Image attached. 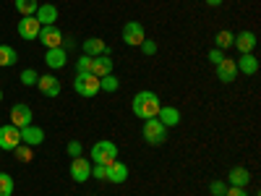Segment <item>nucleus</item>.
<instances>
[{"instance_id": "obj_4", "label": "nucleus", "mask_w": 261, "mask_h": 196, "mask_svg": "<svg viewBox=\"0 0 261 196\" xmlns=\"http://www.w3.org/2000/svg\"><path fill=\"white\" fill-rule=\"evenodd\" d=\"M73 89L81 97H97L99 94V76H94V74H76Z\"/></svg>"}, {"instance_id": "obj_20", "label": "nucleus", "mask_w": 261, "mask_h": 196, "mask_svg": "<svg viewBox=\"0 0 261 196\" xmlns=\"http://www.w3.org/2000/svg\"><path fill=\"white\" fill-rule=\"evenodd\" d=\"M45 63L50 68H63V65L68 63V53H65V47H53V50H47Z\"/></svg>"}, {"instance_id": "obj_28", "label": "nucleus", "mask_w": 261, "mask_h": 196, "mask_svg": "<svg viewBox=\"0 0 261 196\" xmlns=\"http://www.w3.org/2000/svg\"><path fill=\"white\" fill-rule=\"evenodd\" d=\"M13 155H16V160H21V162H32V146H29V144H18V146L13 149Z\"/></svg>"}, {"instance_id": "obj_33", "label": "nucleus", "mask_w": 261, "mask_h": 196, "mask_svg": "<svg viewBox=\"0 0 261 196\" xmlns=\"http://www.w3.org/2000/svg\"><path fill=\"white\" fill-rule=\"evenodd\" d=\"M68 155H71V160L73 157H81L84 155V144L81 141H68Z\"/></svg>"}, {"instance_id": "obj_38", "label": "nucleus", "mask_w": 261, "mask_h": 196, "mask_svg": "<svg viewBox=\"0 0 261 196\" xmlns=\"http://www.w3.org/2000/svg\"><path fill=\"white\" fill-rule=\"evenodd\" d=\"M0 102H3V92H0Z\"/></svg>"}, {"instance_id": "obj_3", "label": "nucleus", "mask_w": 261, "mask_h": 196, "mask_svg": "<svg viewBox=\"0 0 261 196\" xmlns=\"http://www.w3.org/2000/svg\"><path fill=\"white\" fill-rule=\"evenodd\" d=\"M89 155H92V162L94 165H110V162L118 160V146L113 141H97L92 146Z\"/></svg>"}, {"instance_id": "obj_6", "label": "nucleus", "mask_w": 261, "mask_h": 196, "mask_svg": "<svg viewBox=\"0 0 261 196\" xmlns=\"http://www.w3.org/2000/svg\"><path fill=\"white\" fill-rule=\"evenodd\" d=\"M18 37L21 39H27V42H32V39H37L39 37V32H42V24L37 21V16H21V21H18Z\"/></svg>"}, {"instance_id": "obj_10", "label": "nucleus", "mask_w": 261, "mask_h": 196, "mask_svg": "<svg viewBox=\"0 0 261 196\" xmlns=\"http://www.w3.org/2000/svg\"><path fill=\"white\" fill-rule=\"evenodd\" d=\"M37 39H39L47 50H53V47H63V32H60L58 27H42V32H39Z\"/></svg>"}, {"instance_id": "obj_27", "label": "nucleus", "mask_w": 261, "mask_h": 196, "mask_svg": "<svg viewBox=\"0 0 261 196\" xmlns=\"http://www.w3.org/2000/svg\"><path fill=\"white\" fill-rule=\"evenodd\" d=\"M13 193V178L8 173H0V196H11Z\"/></svg>"}, {"instance_id": "obj_13", "label": "nucleus", "mask_w": 261, "mask_h": 196, "mask_svg": "<svg viewBox=\"0 0 261 196\" xmlns=\"http://www.w3.org/2000/svg\"><path fill=\"white\" fill-rule=\"evenodd\" d=\"M34 118H32V107L29 105H13L11 107V123L16 126V128H24V126H29Z\"/></svg>"}, {"instance_id": "obj_30", "label": "nucleus", "mask_w": 261, "mask_h": 196, "mask_svg": "<svg viewBox=\"0 0 261 196\" xmlns=\"http://www.w3.org/2000/svg\"><path fill=\"white\" fill-rule=\"evenodd\" d=\"M76 74H92V58L89 55H81L76 60Z\"/></svg>"}, {"instance_id": "obj_29", "label": "nucleus", "mask_w": 261, "mask_h": 196, "mask_svg": "<svg viewBox=\"0 0 261 196\" xmlns=\"http://www.w3.org/2000/svg\"><path fill=\"white\" fill-rule=\"evenodd\" d=\"M21 84L24 86H37V79H39V74L34 71V68H27V71H21Z\"/></svg>"}, {"instance_id": "obj_17", "label": "nucleus", "mask_w": 261, "mask_h": 196, "mask_svg": "<svg viewBox=\"0 0 261 196\" xmlns=\"http://www.w3.org/2000/svg\"><path fill=\"white\" fill-rule=\"evenodd\" d=\"M232 45L238 47V53H241V55L253 53V47H256V34H253V32H241V34H235Z\"/></svg>"}, {"instance_id": "obj_32", "label": "nucleus", "mask_w": 261, "mask_h": 196, "mask_svg": "<svg viewBox=\"0 0 261 196\" xmlns=\"http://www.w3.org/2000/svg\"><path fill=\"white\" fill-rule=\"evenodd\" d=\"M209 191H212V196H225L227 186H225V181H212L209 183Z\"/></svg>"}, {"instance_id": "obj_7", "label": "nucleus", "mask_w": 261, "mask_h": 196, "mask_svg": "<svg viewBox=\"0 0 261 196\" xmlns=\"http://www.w3.org/2000/svg\"><path fill=\"white\" fill-rule=\"evenodd\" d=\"M144 39H146V32H144V27L139 24V21H128V24L123 27V42L128 47H139Z\"/></svg>"}, {"instance_id": "obj_21", "label": "nucleus", "mask_w": 261, "mask_h": 196, "mask_svg": "<svg viewBox=\"0 0 261 196\" xmlns=\"http://www.w3.org/2000/svg\"><path fill=\"white\" fill-rule=\"evenodd\" d=\"M248 181H251V173H248L246 167L238 165V167H232V170H230V178H227V183H230V186L246 188V186H248Z\"/></svg>"}, {"instance_id": "obj_14", "label": "nucleus", "mask_w": 261, "mask_h": 196, "mask_svg": "<svg viewBox=\"0 0 261 196\" xmlns=\"http://www.w3.org/2000/svg\"><path fill=\"white\" fill-rule=\"evenodd\" d=\"M37 21L42 27H55L58 24V6H53V3H42L39 8H37Z\"/></svg>"}, {"instance_id": "obj_1", "label": "nucleus", "mask_w": 261, "mask_h": 196, "mask_svg": "<svg viewBox=\"0 0 261 196\" xmlns=\"http://www.w3.org/2000/svg\"><path fill=\"white\" fill-rule=\"evenodd\" d=\"M160 107H162L160 97H157L154 92H149V89L139 92V94L134 97V102H130V110H134V115L141 118V120L157 118V115H160Z\"/></svg>"}, {"instance_id": "obj_26", "label": "nucleus", "mask_w": 261, "mask_h": 196, "mask_svg": "<svg viewBox=\"0 0 261 196\" xmlns=\"http://www.w3.org/2000/svg\"><path fill=\"white\" fill-rule=\"evenodd\" d=\"M37 0H16V11L21 13V16H34L37 13Z\"/></svg>"}, {"instance_id": "obj_8", "label": "nucleus", "mask_w": 261, "mask_h": 196, "mask_svg": "<svg viewBox=\"0 0 261 196\" xmlns=\"http://www.w3.org/2000/svg\"><path fill=\"white\" fill-rule=\"evenodd\" d=\"M71 178L76 183H86L92 178V160H84V157H73L71 160Z\"/></svg>"}, {"instance_id": "obj_23", "label": "nucleus", "mask_w": 261, "mask_h": 196, "mask_svg": "<svg viewBox=\"0 0 261 196\" xmlns=\"http://www.w3.org/2000/svg\"><path fill=\"white\" fill-rule=\"evenodd\" d=\"M18 60V53L11 45H0V68H11Z\"/></svg>"}, {"instance_id": "obj_36", "label": "nucleus", "mask_w": 261, "mask_h": 196, "mask_svg": "<svg viewBox=\"0 0 261 196\" xmlns=\"http://www.w3.org/2000/svg\"><path fill=\"white\" fill-rule=\"evenodd\" d=\"M209 60H212L214 65H217V63H222V60H225V53H222V50H217V47H214V50L209 53Z\"/></svg>"}, {"instance_id": "obj_24", "label": "nucleus", "mask_w": 261, "mask_h": 196, "mask_svg": "<svg viewBox=\"0 0 261 196\" xmlns=\"http://www.w3.org/2000/svg\"><path fill=\"white\" fill-rule=\"evenodd\" d=\"M232 39H235V34L232 32H217V37H214V45H217V50H227V47H232Z\"/></svg>"}, {"instance_id": "obj_37", "label": "nucleus", "mask_w": 261, "mask_h": 196, "mask_svg": "<svg viewBox=\"0 0 261 196\" xmlns=\"http://www.w3.org/2000/svg\"><path fill=\"white\" fill-rule=\"evenodd\" d=\"M204 3H206V6H212V8H217V6H222L225 0H204Z\"/></svg>"}, {"instance_id": "obj_12", "label": "nucleus", "mask_w": 261, "mask_h": 196, "mask_svg": "<svg viewBox=\"0 0 261 196\" xmlns=\"http://www.w3.org/2000/svg\"><path fill=\"white\" fill-rule=\"evenodd\" d=\"M42 141H45V131H42L39 126L29 123L21 128V144H29V146H39Z\"/></svg>"}, {"instance_id": "obj_35", "label": "nucleus", "mask_w": 261, "mask_h": 196, "mask_svg": "<svg viewBox=\"0 0 261 196\" xmlns=\"http://www.w3.org/2000/svg\"><path fill=\"white\" fill-rule=\"evenodd\" d=\"M225 196H248V191L246 188H238V186H227Z\"/></svg>"}, {"instance_id": "obj_15", "label": "nucleus", "mask_w": 261, "mask_h": 196, "mask_svg": "<svg viewBox=\"0 0 261 196\" xmlns=\"http://www.w3.org/2000/svg\"><path fill=\"white\" fill-rule=\"evenodd\" d=\"M105 181H110V183H125L128 181V165L125 162H110L107 165V173H105Z\"/></svg>"}, {"instance_id": "obj_19", "label": "nucleus", "mask_w": 261, "mask_h": 196, "mask_svg": "<svg viewBox=\"0 0 261 196\" xmlns=\"http://www.w3.org/2000/svg\"><path fill=\"white\" fill-rule=\"evenodd\" d=\"M113 58L110 55H99V58H92V74L94 76H107V74H113Z\"/></svg>"}, {"instance_id": "obj_22", "label": "nucleus", "mask_w": 261, "mask_h": 196, "mask_svg": "<svg viewBox=\"0 0 261 196\" xmlns=\"http://www.w3.org/2000/svg\"><path fill=\"white\" fill-rule=\"evenodd\" d=\"M157 118L162 120L165 128H172V126L180 123V110H178V107H160V115Z\"/></svg>"}, {"instance_id": "obj_18", "label": "nucleus", "mask_w": 261, "mask_h": 196, "mask_svg": "<svg viewBox=\"0 0 261 196\" xmlns=\"http://www.w3.org/2000/svg\"><path fill=\"white\" fill-rule=\"evenodd\" d=\"M235 65H238V74L253 76L258 71V58H253V53H246V55H241V58L235 60Z\"/></svg>"}, {"instance_id": "obj_11", "label": "nucleus", "mask_w": 261, "mask_h": 196, "mask_svg": "<svg viewBox=\"0 0 261 196\" xmlns=\"http://www.w3.org/2000/svg\"><path fill=\"white\" fill-rule=\"evenodd\" d=\"M81 50H84V55H89V58L110 55V47H107V45H105V39H99V37H89V39H84Z\"/></svg>"}, {"instance_id": "obj_2", "label": "nucleus", "mask_w": 261, "mask_h": 196, "mask_svg": "<svg viewBox=\"0 0 261 196\" xmlns=\"http://www.w3.org/2000/svg\"><path fill=\"white\" fill-rule=\"evenodd\" d=\"M141 134H144V141L151 144V146H160V144L167 141V128L162 126L160 118H149V120H144Z\"/></svg>"}, {"instance_id": "obj_5", "label": "nucleus", "mask_w": 261, "mask_h": 196, "mask_svg": "<svg viewBox=\"0 0 261 196\" xmlns=\"http://www.w3.org/2000/svg\"><path fill=\"white\" fill-rule=\"evenodd\" d=\"M21 144V128H16L13 123L0 126V149L3 152H13Z\"/></svg>"}, {"instance_id": "obj_34", "label": "nucleus", "mask_w": 261, "mask_h": 196, "mask_svg": "<svg viewBox=\"0 0 261 196\" xmlns=\"http://www.w3.org/2000/svg\"><path fill=\"white\" fill-rule=\"evenodd\" d=\"M105 173H107V165H94V162H92V176H94L97 181H105Z\"/></svg>"}, {"instance_id": "obj_31", "label": "nucleus", "mask_w": 261, "mask_h": 196, "mask_svg": "<svg viewBox=\"0 0 261 196\" xmlns=\"http://www.w3.org/2000/svg\"><path fill=\"white\" fill-rule=\"evenodd\" d=\"M139 47H141V53H144V55H149V58H151V55L157 53V42H154V39H144Z\"/></svg>"}, {"instance_id": "obj_9", "label": "nucleus", "mask_w": 261, "mask_h": 196, "mask_svg": "<svg viewBox=\"0 0 261 196\" xmlns=\"http://www.w3.org/2000/svg\"><path fill=\"white\" fill-rule=\"evenodd\" d=\"M37 89L45 94V97H58L63 86H60V79H58V76L45 74V76H39V79H37Z\"/></svg>"}, {"instance_id": "obj_16", "label": "nucleus", "mask_w": 261, "mask_h": 196, "mask_svg": "<svg viewBox=\"0 0 261 196\" xmlns=\"http://www.w3.org/2000/svg\"><path fill=\"white\" fill-rule=\"evenodd\" d=\"M217 79H220L222 84H232V81L238 79V65H235V60L225 58L222 63H217Z\"/></svg>"}, {"instance_id": "obj_25", "label": "nucleus", "mask_w": 261, "mask_h": 196, "mask_svg": "<svg viewBox=\"0 0 261 196\" xmlns=\"http://www.w3.org/2000/svg\"><path fill=\"white\" fill-rule=\"evenodd\" d=\"M120 89V81L113 76V74H107L99 79V92H118Z\"/></svg>"}]
</instances>
